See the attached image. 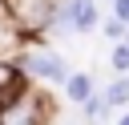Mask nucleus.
Returning a JSON list of instances; mask_svg holds the SVG:
<instances>
[{"label": "nucleus", "mask_w": 129, "mask_h": 125, "mask_svg": "<svg viewBox=\"0 0 129 125\" xmlns=\"http://www.w3.org/2000/svg\"><path fill=\"white\" fill-rule=\"evenodd\" d=\"M16 60H20V69L28 73V81H44V85H69V77H73V69L64 65V56L56 52V48H48L44 40H24L20 44V52H16Z\"/></svg>", "instance_id": "f257e3e1"}, {"label": "nucleus", "mask_w": 129, "mask_h": 125, "mask_svg": "<svg viewBox=\"0 0 129 125\" xmlns=\"http://www.w3.org/2000/svg\"><path fill=\"white\" fill-rule=\"evenodd\" d=\"M52 113H56V105L48 93L24 89L20 97L0 105V125H52Z\"/></svg>", "instance_id": "f03ea898"}, {"label": "nucleus", "mask_w": 129, "mask_h": 125, "mask_svg": "<svg viewBox=\"0 0 129 125\" xmlns=\"http://www.w3.org/2000/svg\"><path fill=\"white\" fill-rule=\"evenodd\" d=\"M101 28V12L97 0H64L56 12V32H97Z\"/></svg>", "instance_id": "7ed1b4c3"}, {"label": "nucleus", "mask_w": 129, "mask_h": 125, "mask_svg": "<svg viewBox=\"0 0 129 125\" xmlns=\"http://www.w3.org/2000/svg\"><path fill=\"white\" fill-rule=\"evenodd\" d=\"M24 89H32L28 73L20 69V60H16V56L0 52V105H4V101H12V97H20Z\"/></svg>", "instance_id": "20e7f679"}, {"label": "nucleus", "mask_w": 129, "mask_h": 125, "mask_svg": "<svg viewBox=\"0 0 129 125\" xmlns=\"http://www.w3.org/2000/svg\"><path fill=\"white\" fill-rule=\"evenodd\" d=\"M97 97V85H93V77L89 73H73L69 77V85H64V101H73V105H85V101H93Z\"/></svg>", "instance_id": "39448f33"}, {"label": "nucleus", "mask_w": 129, "mask_h": 125, "mask_svg": "<svg viewBox=\"0 0 129 125\" xmlns=\"http://www.w3.org/2000/svg\"><path fill=\"white\" fill-rule=\"evenodd\" d=\"M81 109H85V121H105V117L113 113V105H109V97H105V93H97V97H93V101H85Z\"/></svg>", "instance_id": "423d86ee"}, {"label": "nucleus", "mask_w": 129, "mask_h": 125, "mask_svg": "<svg viewBox=\"0 0 129 125\" xmlns=\"http://www.w3.org/2000/svg\"><path fill=\"white\" fill-rule=\"evenodd\" d=\"M105 97H109L113 109H125L129 105V77H113V85L105 89Z\"/></svg>", "instance_id": "0eeeda50"}, {"label": "nucleus", "mask_w": 129, "mask_h": 125, "mask_svg": "<svg viewBox=\"0 0 129 125\" xmlns=\"http://www.w3.org/2000/svg\"><path fill=\"white\" fill-rule=\"evenodd\" d=\"M101 32H105L113 44H125V40H129V24L117 20V16H105V20H101Z\"/></svg>", "instance_id": "6e6552de"}, {"label": "nucleus", "mask_w": 129, "mask_h": 125, "mask_svg": "<svg viewBox=\"0 0 129 125\" xmlns=\"http://www.w3.org/2000/svg\"><path fill=\"white\" fill-rule=\"evenodd\" d=\"M109 65H113V73H117V77H129V40H125V44H113Z\"/></svg>", "instance_id": "1a4fd4ad"}, {"label": "nucleus", "mask_w": 129, "mask_h": 125, "mask_svg": "<svg viewBox=\"0 0 129 125\" xmlns=\"http://www.w3.org/2000/svg\"><path fill=\"white\" fill-rule=\"evenodd\" d=\"M113 16L129 24V0H113Z\"/></svg>", "instance_id": "9d476101"}, {"label": "nucleus", "mask_w": 129, "mask_h": 125, "mask_svg": "<svg viewBox=\"0 0 129 125\" xmlns=\"http://www.w3.org/2000/svg\"><path fill=\"white\" fill-rule=\"evenodd\" d=\"M117 125H129V113H121V117H117Z\"/></svg>", "instance_id": "9b49d317"}]
</instances>
